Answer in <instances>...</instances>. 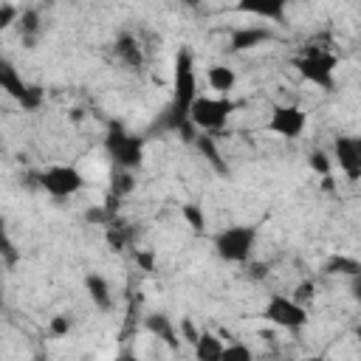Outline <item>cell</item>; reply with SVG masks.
I'll list each match as a JSON object with an SVG mask.
<instances>
[{"label":"cell","mask_w":361,"mask_h":361,"mask_svg":"<svg viewBox=\"0 0 361 361\" xmlns=\"http://www.w3.org/2000/svg\"><path fill=\"white\" fill-rule=\"evenodd\" d=\"M197 96V71H195V56L189 48H178L175 54V65H172V102L166 104V110L158 118L161 130H172L180 133L183 141H195L197 130L189 121V104Z\"/></svg>","instance_id":"cell-1"},{"label":"cell","mask_w":361,"mask_h":361,"mask_svg":"<svg viewBox=\"0 0 361 361\" xmlns=\"http://www.w3.org/2000/svg\"><path fill=\"white\" fill-rule=\"evenodd\" d=\"M336 54L327 51V48H316V45H307L296 59H293V68L299 71V76L322 90H333L336 87Z\"/></svg>","instance_id":"cell-2"},{"label":"cell","mask_w":361,"mask_h":361,"mask_svg":"<svg viewBox=\"0 0 361 361\" xmlns=\"http://www.w3.org/2000/svg\"><path fill=\"white\" fill-rule=\"evenodd\" d=\"M254 245H257V228L254 226H226L214 234V251L223 262H234V265H243V262H251V254H254Z\"/></svg>","instance_id":"cell-3"},{"label":"cell","mask_w":361,"mask_h":361,"mask_svg":"<svg viewBox=\"0 0 361 361\" xmlns=\"http://www.w3.org/2000/svg\"><path fill=\"white\" fill-rule=\"evenodd\" d=\"M234 113V102L228 96H195L189 104V121L197 133H217Z\"/></svg>","instance_id":"cell-4"},{"label":"cell","mask_w":361,"mask_h":361,"mask_svg":"<svg viewBox=\"0 0 361 361\" xmlns=\"http://www.w3.org/2000/svg\"><path fill=\"white\" fill-rule=\"evenodd\" d=\"M104 152L113 161V166L138 169L144 161V138L133 135L121 127H110V133L104 135Z\"/></svg>","instance_id":"cell-5"},{"label":"cell","mask_w":361,"mask_h":361,"mask_svg":"<svg viewBox=\"0 0 361 361\" xmlns=\"http://www.w3.org/2000/svg\"><path fill=\"white\" fill-rule=\"evenodd\" d=\"M39 189L56 200H65L85 189V175L73 164H51L39 172Z\"/></svg>","instance_id":"cell-6"},{"label":"cell","mask_w":361,"mask_h":361,"mask_svg":"<svg viewBox=\"0 0 361 361\" xmlns=\"http://www.w3.org/2000/svg\"><path fill=\"white\" fill-rule=\"evenodd\" d=\"M262 316L282 330H299L307 324V307L299 305L293 296H285V293H271L265 307H262Z\"/></svg>","instance_id":"cell-7"},{"label":"cell","mask_w":361,"mask_h":361,"mask_svg":"<svg viewBox=\"0 0 361 361\" xmlns=\"http://www.w3.org/2000/svg\"><path fill=\"white\" fill-rule=\"evenodd\" d=\"M268 130L279 138H299L305 130H307V113L293 104V102H285V104H274L271 107V116H268Z\"/></svg>","instance_id":"cell-8"},{"label":"cell","mask_w":361,"mask_h":361,"mask_svg":"<svg viewBox=\"0 0 361 361\" xmlns=\"http://www.w3.org/2000/svg\"><path fill=\"white\" fill-rule=\"evenodd\" d=\"M333 164L344 172L347 180H361V138L358 135H336L333 141Z\"/></svg>","instance_id":"cell-9"},{"label":"cell","mask_w":361,"mask_h":361,"mask_svg":"<svg viewBox=\"0 0 361 361\" xmlns=\"http://www.w3.org/2000/svg\"><path fill=\"white\" fill-rule=\"evenodd\" d=\"M271 28H262V25H243V28H234L228 34V51L231 54H243V51H254L259 45H265L271 39Z\"/></svg>","instance_id":"cell-10"},{"label":"cell","mask_w":361,"mask_h":361,"mask_svg":"<svg viewBox=\"0 0 361 361\" xmlns=\"http://www.w3.org/2000/svg\"><path fill=\"white\" fill-rule=\"evenodd\" d=\"M285 8H288V0H237V11L259 20H271V23H282Z\"/></svg>","instance_id":"cell-11"},{"label":"cell","mask_w":361,"mask_h":361,"mask_svg":"<svg viewBox=\"0 0 361 361\" xmlns=\"http://www.w3.org/2000/svg\"><path fill=\"white\" fill-rule=\"evenodd\" d=\"M223 344L226 338L212 333V330H197L195 341H192V350H195V358L200 361H220L223 358Z\"/></svg>","instance_id":"cell-12"},{"label":"cell","mask_w":361,"mask_h":361,"mask_svg":"<svg viewBox=\"0 0 361 361\" xmlns=\"http://www.w3.org/2000/svg\"><path fill=\"white\" fill-rule=\"evenodd\" d=\"M206 85L217 93V96H228L237 85V71L231 65H223V62H214L206 68Z\"/></svg>","instance_id":"cell-13"},{"label":"cell","mask_w":361,"mask_h":361,"mask_svg":"<svg viewBox=\"0 0 361 361\" xmlns=\"http://www.w3.org/2000/svg\"><path fill=\"white\" fill-rule=\"evenodd\" d=\"M0 90H6L14 102H20L25 96V90H28V82L17 73V68L6 56H0Z\"/></svg>","instance_id":"cell-14"},{"label":"cell","mask_w":361,"mask_h":361,"mask_svg":"<svg viewBox=\"0 0 361 361\" xmlns=\"http://www.w3.org/2000/svg\"><path fill=\"white\" fill-rule=\"evenodd\" d=\"M85 290H87L90 302L99 310H110L113 307V290H110V282L102 274H87L85 276Z\"/></svg>","instance_id":"cell-15"},{"label":"cell","mask_w":361,"mask_h":361,"mask_svg":"<svg viewBox=\"0 0 361 361\" xmlns=\"http://www.w3.org/2000/svg\"><path fill=\"white\" fill-rule=\"evenodd\" d=\"M113 48H116V56H118L124 65H130V68H141V65H144L141 45H138V39H135L133 34H121Z\"/></svg>","instance_id":"cell-16"},{"label":"cell","mask_w":361,"mask_h":361,"mask_svg":"<svg viewBox=\"0 0 361 361\" xmlns=\"http://www.w3.org/2000/svg\"><path fill=\"white\" fill-rule=\"evenodd\" d=\"M144 327H147L155 338H161L164 344L178 347V333H175V324L169 322V316H166V313H152V316H147Z\"/></svg>","instance_id":"cell-17"},{"label":"cell","mask_w":361,"mask_h":361,"mask_svg":"<svg viewBox=\"0 0 361 361\" xmlns=\"http://www.w3.org/2000/svg\"><path fill=\"white\" fill-rule=\"evenodd\" d=\"M138 180H135V169H121V166H113L110 172V195H116L118 200L121 197H130L135 192Z\"/></svg>","instance_id":"cell-18"},{"label":"cell","mask_w":361,"mask_h":361,"mask_svg":"<svg viewBox=\"0 0 361 361\" xmlns=\"http://www.w3.org/2000/svg\"><path fill=\"white\" fill-rule=\"evenodd\" d=\"M192 144H195V147L203 152V158H206V161L214 166V172H220V175H226V172H228V166H226V161L220 158V149H217V144H214L212 133H197Z\"/></svg>","instance_id":"cell-19"},{"label":"cell","mask_w":361,"mask_h":361,"mask_svg":"<svg viewBox=\"0 0 361 361\" xmlns=\"http://www.w3.org/2000/svg\"><path fill=\"white\" fill-rule=\"evenodd\" d=\"M17 28H20V37L28 42V48H34V39H37V34L42 31V20H39V11H37V8H20V17H17Z\"/></svg>","instance_id":"cell-20"},{"label":"cell","mask_w":361,"mask_h":361,"mask_svg":"<svg viewBox=\"0 0 361 361\" xmlns=\"http://www.w3.org/2000/svg\"><path fill=\"white\" fill-rule=\"evenodd\" d=\"M324 274H341V276H358L361 274V262L355 257H347V254H336L324 262Z\"/></svg>","instance_id":"cell-21"},{"label":"cell","mask_w":361,"mask_h":361,"mask_svg":"<svg viewBox=\"0 0 361 361\" xmlns=\"http://www.w3.org/2000/svg\"><path fill=\"white\" fill-rule=\"evenodd\" d=\"M180 217L186 220V226L192 228V231H203L206 228V212H203V206H197V203H183L180 206Z\"/></svg>","instance_id":"cell-22"},{"label":"cell","mask_w":361,"mask_h":361,"mask_svg":"<svg viewBox=\"0 0 361 361\" xmlns=\"http://www.w3.org/2000/svg\"><path fill=\"white\" fill-rule=\"evenodd\" d=\"M307 166H310L316 175H322V178H324V175H330V172H333V158H330L324 149H313V152L307 155Z\"/></svg>","instance_id":"cell-23"},{"label":"cell","mask_w":361,"mask_h":361,"mask_svg":"<svg viewBox=\"0 0 361 361\" xmlns=\"http://www.w3.org/2000/svg\"><path fill=\"white\" fill-rule=\"evenodd\" d=\"M17 17H20V6L14 3H0V34L14 28L17 25Z\"/></svg>","instance_id":"cell-24"},{"label":"cell","mask_w":361,"mask_h":361,"mask_svg":"<svg viewBox=\"0 0 361 361\" xmlns=\"http://www.w3.org/2000/svg\"><path fill=\"white\" fill-rule=\"evenodd\" d=\"M23 110H37L39 104H42V87L39 85H28V90H25V96L17 102Z\"/></svg>","instance_id":"cell-25"},{"label":"cell","mask_w":361,"mask_h":361,"mask_svg":"<svg viewBox=\"0 0 361 361\" xmlns=\"http://www.w3.org/2000/svg\"><path fill=\"white\" fill-rule=\"evenodd\" d=\"M313 293H316V285H313L310 279H302V282L293 288V293H290V296H293L299 305H305V307H307V305H310V299H313Z\"/></svg>","instance_id":"cell-26"},{"label":"cell","mask_w":361,"mask_h":361,"mask_svg":"<svg viewBox=\"0 0 361 361\" xmlns=\"http://www.w3.org/2000/svg\"><path fill=\"white\" fill-rule=\"evenodd\" d=\"M223 358H251V350H248V344L226 341L223 344Z\"/></svg>","instance_id":"cell-27"},{"label":"cell","mask_w":361,"mask_h":361,"mask_svg":"<svg viewBox=\"0 0 361 361\" xmlns=\"http://www.w3.org/2000/svg\"><path fill=\"white\" fill-rule=\"evenodd\" d=\"M48 330H51V336H68V333H71V319H68L65 313H59V316H51V322H48Z\"/></svg>","instance_id":"cell-28"},{"label":"cell","mask_w":361,"mask_h":361,"mask_svg":"<svg viewBox=\"0 0 361 361\" xmlns=\"http://www.w3.org/2000/svg\"><path fill=\"white\" fill-rule=\"evenodd\" d=\"M0 254H6L8 259H14L17 254H14V243H11V237H8V228H6V220L0 217Z\"/></svg>","instance_id":"cell-29"},{"label":"cell","mask_w":361,"mask_h":361,"mask_svg":"<svg viewBox=\"0 0 361 361\" xmlns=\"http://www.w3.org/2000/svg\"><path fill=\"white\" fill-rule=\"evenodd\" d=\"M135 262H138L144 271H155V251H152V248H138V251H135Z\"/></svg>","instance_id":"cell-30"},{"label":"cell","mask_w":361,"mask_h":361,"mask_svg":"<svg viewBox=\"0 0 361 361\" xmlns=\"http://www.w3.org/2000/svg\"><path fill=\"white\" fill-rule=\"evenodd\" d=\"M251 276H254V279H262V276H265V265L254 262V265H251Z\"/></svg>","instance_id":"cell-31"},{"label":"cell","mask_w":361,"mask_h":361,"mask_svg":"<svg viewBox=\"0 0 361 361\" xmlns=\"http://www.w3.org/2000/svg\"><path fill=\"white\" fill-rule=\"evenodd\" d=\"M180 3H183V6H189V8H195V6L200 3V0H180Z\"/></svg>","instance_id":"cell-32"},{"label":"cell","mask_w":361,"mask_h":361,"mask_svg":"<svg viewBox=\"0 0 361 361\" xmlns=\"http://www.w3.org/2000/svg\"><path fill=\"white\" fill-rule=\"evenodd\" d=\"M3 305H6V296H3V285H0V310H3Z\"/></svg>","instance_id":"cell-33"},{"label":"cell","mask_w":361,"mask_h":361,"mask_svg":"<svg viewBox=\"0 0 361 361\" xmlns=\"http://www.w3.org/2000/svg\"><path fill=\"white\" fill-rule=\"evenodd\" d=\"M45 3H54V0H45Z\"/></svg>","instance_id":"cell-34"}]
</instances>
